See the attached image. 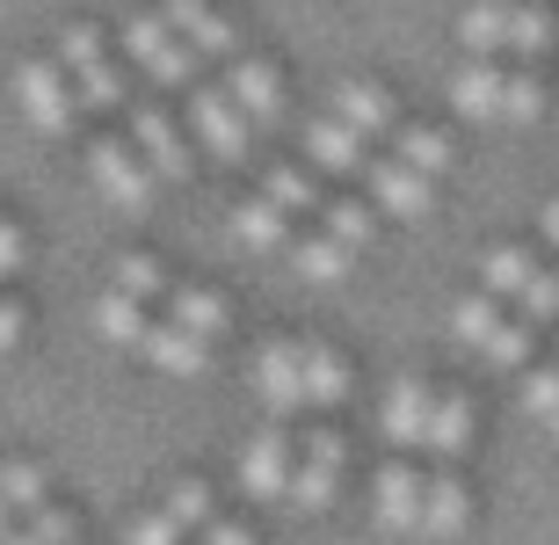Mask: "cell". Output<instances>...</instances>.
Segmentation results:
<instances>
[{
  "instance_id": "6da1fadb",
  "label": "cell",
  "mask_w": 559,
  "mask_h": 545,
  "mask_svg": "<svg viewBox=\"0 0 559 545\" xmlns=\"http://www.w3.org/2000/svg\"><path fill=\"white\" fill-rule=\"evenodd\" d=\"M59 66H66V81H73L87 117L131 109V66H124V51H117V37H103L95 22H66L59 29Z\"/></svg>"
},
{
  "instance_id": "7a4b0ae2",
  "label": "cell",
  "mask_w": 559,
  "mask_h": 545,
  "mask_svg": "<svg viewBox=\"0 0 559 545\" xmlns=\"http://www.w3.org/2000/svg\"><path fill=\"white\" fill-rule=\"evenodd\" d=\"M457 37H465L473 59H538L559 29L531 0H473V8L457 15Z\"/></svg>"
},
{
  "instance_id": "3957f363",
  "label": "cell",
  "mask_w": 559,
  "mask_h": 545,
  "mask_svg": "<svg viewBox=\"0 0 559 545\" xmlns=\"http://www.w3.org/2000/svg\"><path fill=\"white\" fill-rule=\"evenodd\" d=\"M342 481H349V443L334 422H306L298 429V473H290V517H328L342 502Z\"/></svg>"
},
{
  "instance_id": "277c9868",
  "label": "cell",
  "mask_w": 559,
  "mask_h": 545,
  "mask_svg": "<svg viewBox=\"0 0 559 545\" xmlns=\"http://www.w3.org/2000/svg\"><path fill=\"white\" fill-rule=\"evenodd\" d=\"M451 335L473 349L479 364H495V371H523L531 364V320L501 313L495 292H465L451 306Z\"/></svg>"
},
{
  "instance_id": "5b68a950",
  "label": "cell",
  "mask_w": 559,
  "mask_h": 545,
  "mask_svg": "<svg viewBox=\"0 0 559 545\" xmlns=\"http://www.w3.org/2000/svg\"><path fill=\"white\" fill-rule=\"evenodd\" d=\"M87 189H95L109 211L139 218V211L160 197V175L145 168V153L131 146L124 131H103V139H87Z\"/></svg>"
},
{
  "instance_id": "8992f818",
  "label": "cell",
  "mask_w": 559,
  "mask_h": 545,
  "mask_svg": "<svg viewBox=\"0 0 559 545\" xmlns=\"http://www.w3.org/2000/svg\"><path fill=\"white\" fill-rule=\"evenodd\" d=\"M182 125H189V146H197V161H218V168H240L254 153V125L233 109V95L218 81H197L182 103Z\"/></svg>"
},
{
  "instance_id": "52a82bcc",
  "label": "cell",
  "mask_w": 559,
  "mask_h": 545,
  "mask_svg": "<svg viewBox=\"0 0 559 545\" xmlns=\"http://www.w3.org/2000/svg\"><path fill=\"white\" fill-rule=\"evenodd\" d=\"M117 51H124V66L145 73L153 87H197V73H204V59L167 29L160 8H153V15H131L124 29H117Z\"/></svg>"
},
{
  "instance_id": "ba28073f",
  "label": "cell",
  "mask_w": 559,
  "mask_h": 545,
  "mask_svg": "<svg viewBox=\"0 0 559 545\" xmlns=\"http://www.w3.org/2000/svg\"><path fill=\"white\" fill-rule=\"evenodd\" d=\"M290 473H298V429H290V422H262V429L240 443V459H233L240 495L262 502V509H284L290 502Z\"/></svg>"
},
{
  "instance_id": "9c48e42d",
  "label": "cell",
  "mask_w": 559,
  "mask_h": 545,
  "mask_svg": "<svg viewBox=\"0 0 559 545\" xmlns=\"http://www.w3.org/2000/svg\"><path fill=\"white\" fill-rule=\"evenodd\" d=\"M15 109L29 117L37 139H73L87 125V109H81V95H73L59 59H22L15 66Z\"/></svg>"
},
{
  "instance_id": "30bf717a",
  "label": "cell",
  "mask_w": 559,
  "mask_h": 545,
  "mask_svg": "<svg viewBox=\"0 0 559 545\" xmlns=\"http://www.w3.org/2000/svg\"><path fill=\"white\" fill-rule=\"evenodd\" d=\"M479 284H487L495 298H509L516 320H559V270H545L538 254L495 248L487 262H479Z\"/></svg>"
},
{
  "instance_id": "8fae6325",
  "label": "cell",
  "mask_w": 559,
  "mask_h": 545,
  "mask_svg": "<svg viewBox=\"0 0 559 545\" xmlns=\"http://www.w3.org/2000/svg\"><path fill=\"white\" fill-rule=\"evenodd\" d=\"M248 386H254V400H262L270 422H298L306 415V342L298 335H270L248 357Z\"/></svg>"
},
{
  "instance_id": "7c38bea8",
  "label": "cell",
  "mask_w": 559,
  "mask_h": 545,
  "mask_svg": "<svg viewBox=\"0 0 559 545\" xmlns=\"http://www.w3.org/2000/svg\"><path fill=\"white\" fill-rule=\"evenodd\" d=\"M124 139L145 153V168L160 175V182H189V168H197L189 125H182V117H175L167 103H131V117H124Z\"/></svg>"
},
{
  "instance_id": "4fadbf2b",
  "label": "cell",
  "mask_w": 559,
  "mask_h": 545,
  "mask_svg": "<svg viewBox=\"0 0 559 545\" xmlns=\"http://www.w3.org/2000/svg\"><path fill=\"white\" fill-rule=\"evenodd\" d=\"M218 87L233 95V109H240L254 131L284 125V73H276V59H262V51H233Z\"/></svg>"
},
{
  "instance_id": "5bb4252c",
  "label": "cell",
  "mask_w": 559,
  "mask_h": 545,
  "mask_svg": "<svg viewBox=\"0 0 559 545\" xmlns=\"http://www.w3.org/2000/svg\"><path fill=\"white\" fill-rule=\"evenodd\" d=\"M421 487H429V473H421L415 459H385L371 481V517L385 538H421Z\"/></svg>"
},
{
  "instance_id": "9a60e30c",
  "label": "cell",
  "mask_w": 559,
  "mask_h": 545,
  "mask_svg": "<svg viewBox=\"0 0 559 545\" xmlns=\"http://www.w3.org/2000/svg\"><path fill=\"white\" fill-rule=\"evenodd\" d=\"M364 189H371L378 218H400V226H415V218H429V211H436V182H429V175H415L407 161H393V153H371Z\"/></svg>"
},
{
  "instance_id": "2e32d148",
  "label": "cell",
  "mask_w": 559,
  "mask_h": 545,
  "mask_svg": "<svg viewBox=\"0 0 559 545\" xmlns=\"http://www.w3.org/2000/svg\"><path fill=\"white\" fill-rule=\"evenodd\" d=\"M328 109L364 139V146H378V139H393V131H400V103H393V87H385V81H334Z\"/></svg>"
},
{
  "instance_id": "e0dca14e",
  "label": "cell",
  "mask_w": 559,
  "mask_h": 545,
  "mask_svg": "<svg viewBox=\"0 0 559 545\" xmlns=\"http://www.w3.org/2000/svg\"><path fill=\"white\" fill-rule=\"evenodd\" d=\"M429 407H436V386L415 378V371H400L393 386H385V400H378V429H385V443L421 451V437H429Z\"/></svg>"
},
{
  "instance_id": "ac0fdd59",
  "label": "cell",
  "mask_w": 559,
  "mask_h": 545,
  "mask_svg": "<svg viewBox=\"0 0 559 545\" xmlns=\"http://www.w3.org/2000/svg\"><path fill=\"white\" fill-rule=\"evenodd\" d=\"M160 320H175V328H189L197 342H218L233 335V298L218 292V284H182L175 276V292H167V306H160Z\"/></svg>"
},
{
  "instance_id": "d6986e66",
  "label": "cell",
  "mask_w": 559,
  "mask_h": 545,
  "mask_svg": "<svg viewBox=\"0 0 559 545\" xmlns=\"http://www.w3.org/2000/svg\"><path fill=\"white\" fill-rule=\"evenodd\" d=\"M306 168L312 175H364L371 168V146L334 109H320V117H306Z\"/></svg>"
},
{
  "instance_id": "ffe728a7",
  "label": "cell",
  "mask_w": 559,
  "mask_h": 545,
  "mask_svg": "<svg viewBox=\"0 0 559 545\" xmlns=\"http://www.w3.org/2000/svg\"><path fill=\"white\" fill-rule=\"evenodd\" d=\"M211 357H218V349L197 342L189 328H175V320H153L145 342H139V364H145V371H160V378H204Z\"/></svg>"
},
{
  "instance_id": "44dd1931",
  "label": "cell",
  "mask_w": 559,
  "mask_h": 545,
  "mask_svg": "<svg viewBox=\"0 0 559 545\" xmlns=\"http://www.w3.org/2000/svg\"><path fill=\"white\" fill-rule=\"evenodd\" d=\"M501 103H509V66L465 59L451 73V109L465 117V125H501Z\"/></svg>"
},
{
  "instance_id": "7402d4cb",
  "label": "cell",
  "mask_w": 559,
  "mask_h": 545,
  "mask_svg": "<svg viewBox=\"0 0 559 545\" xmlns=\"http://www.w3.org/2000/svg\"><path fill=\"white\" fill-rule=\"evenodd\" d=\"M465 524H473V487L443 465V473H429V487H421V538L451 545V538H465Z\"/></svg>"
},
{
  "instance_id": "603a6c76",
  "label": "cell",
  "mask_w": 559,
  "mask_h": 545,
  "mask_svg": "<svg viewBox=\"0 0 559 545\" xmlns=\"http://www.w3.org/2000/svg\"><path fill=\"white\" fill-rule=\"evenodd\" d=\"M160 15H167V29H175V37H182L189 51H197V59H233V51H240L233 22L218 15L211 0H167Z\"/></svg>"
},
{
  "instance_id": "cb8c5ba5",
  "label": "cell",
  "mask_w": 559,
  "mask_h": 545,
  "mask_svg": "<svg viewBox=\"0 0 559 545\" xmlns=\"http://www.w3.org/2000/svg\"><path fill=\"white\" fill-rule=\"evenodd\" d=\"M473 429H479V407L457 393V386H436V407H429V437H421V451H429L436 465H451V459H465Z\"/></svg>"
},
{
  "instance_id": "d4e9b609",
  "label": "cell",
  "mask_w": 559,
  "mask_h": 545,
  "mask_svg": "<svg viewBox=\"0 0 559 545\" xmlns=\"http://www.w3.org/2000/svg\"><path fill=\"white\" fill-rule=\"evenodd\" d=\"M349 386H356V364L328 335H312L306 342V415H334L349 400Z\"/></svg>"
},
{
  "instance_id": "484cf974",
  "label": "cell",
  "mask_w": 559,
  "mask_h": 545,
  "mask_svg": "<svg viewBox=\"0 0 559 545\" xmlns=\"http://www.w3.org/2000/svg\"><path fill=\"white\" fill-rule=\"evenodd\" d=\"M153 509H160V517L182 531V538H197V531L218 517V487H211L204 473H167L160 495H153Z\"/></svg>"
},
{
  "instance_id": "4316f807",
  "label": "cell",
  "mask_w": 559,
  "mask_h": 545,
  "mask_svg": "<svg viewBox=\"0 0 559 545\" xmlns=\"http://www.w3.org/2000/svg\"><path fill=\"white\" fill-rule=\"evenodd\" d=\"M233 240L248 254H290V240H298V218H284V211L254 189V197H240L233 204Z\"/></svg>"
},
{
  "instance_id": "83f0119b",
  "label": "cell",
  "mask_w": 559,
  "mask_h": 545,
  "mask_svg": "<svg viewBox=\"0 0 559 545\" xmlns=\"http://www.w3.org/2000/svg\"><path fill=\"white\" fill-rule=\"evenodd\" d=\"M95 335L109 342V349H131V357H139V342H145V328H153V306H139V298L131 292H117V284H103V292H95Z\"/></svg>"
},
{
  "instance_id": "f1b7e54d",
  "label": "cell",
  "mask_w": 559,
  "mask_h": 545,
  "mask_svg": "<svg viewBox=\"0 0 559 545\" xmlns=\"http://www.w3.org/2000/svg\"><path fill=\"white\" fill-rule=\"evenodd\" d=\"M262 197H270L284 218H298V226L320 218V204H328V197H320V175H312L306 161H270V168H262Z\"/></svg>"
},
{
  "instance_id": "f546056e",
  "label": "cell",
  "mask_w": 559,
  "mask_h": 545,
  "mask_svg": "<svg viewBox=\"0 0 559 545\" xmlns=\"http://www.w3.org/2000/svg\"><path fill=\"white\" fill-rule=\"evenodd\" d=\"M109 284H117V292H131L139 306H153V313H160L167 292H175V270H167L153 248H124L117 262H109Z\"/></svg>"
},
{
  "instance_id": "4dcf8cb0",
  "label": "cell",
  "mask_w": 559,
  "mask_h": 545,
  "mask_svg": "<svg viewBox=\"0 0 559 545\" xmlns=\"http://www.w3.org/2000/svg\"><path fill=\"white\" fill-rule=\"evenodd\" d=\"M0 495H8L15 517H37L59 487H51V465H44L37 451H15V459H0Z\"/></svg>"
},
{
  "instance_id": "1f68e13d",
  "label": "cell",
  "mask_w": 559,
  "mask_h": 545,
  "mask_svg": "<svg viewBox=\"0 0 559 545\" xmlns=\"http://www.w3.org/2000/svg\"><path fill=\"white\" fill-rule=\"evenodd\" d=\"M290 270L306 276V284H342V276L356 270V254L342 248V240H328L320 226H306L298 240H290Z\"/></svg>"
},
{
  "instance_id": "d6a6232c",
  "label": "cell",
  "mask_w": 559,
  "mask_h": 545,
  "mask_svg": "<svg viewBox=\"0 0 559 545\" xmlns=\"http://www.w3.org/2000/svg\"><path fill=\"white\" fill-rule=\"evenodd\" d=\"M393 161H407V168L415 175H451V139H443V131L436 125H407V117H400V131H393Z\"/></svg>"
},
{
  "instance_id": "836d02e7",
  "label": "cell",
  "mask_w": 559,
  "mask_h": 545,
  "mask_svg": "<svg viewBox=\"0 0 559 545\" xmlns=\"http://www.w3.org/2000/svg\"><path fill=\"white\" fill-rule=\"evenodd\" d=\"M320 233H328V240H342L349 254H364L378 240V211L356 204V197H328V204H320Z\"/></svg>"
},
{
  "instance_id": "e575fe53",
  "label": "cell",
  "mask_w": 559,
  "mask_h": 545,
  "mask_svg": "<svg viewBox=\"0 0 559 545\" xmlns=\"http://www.w3.org/2000/svg\"><path fill=\"white\" fill-rule=\"evenodd\" d=\"M545 117V81L538 73H523V66H509V103H501V125H538Z\"/></svg>"
},
{
  "instance_id": "d590c367",
  "label": "cell",
  "mask_w": 559,
  "mask_h": 545,
  "mask_svg": "<svg viewBox=\"0 0 559 545\" xmlns=\"http://www.w3.org/2000/svg\"><path fill=\"white\" fill-rule=\"evenodd\" d=\"M29 254H37V240H29V218L0 211V284H15V276L29 270Z\"/></svg>"
},
{
  "instance_id": "8d00e7d4",
  "label": "cell",
  "mask_w": 559,
  "mask_h": 545,
  "mask_svg": "<svg viewBox=\"0 0 559 545\" xmlns=\"http://www.w3.org/2000/svg\"><path fill=\"white\" fill-rule=\"evenodd\" d=\"M117 545H189V538H182L175 524H167V517H160L153 502H139V509L124 517V524H117Z\"/></svg>"
},
{
  "instance_id": "74e56055",
  "label": "cell",
  "mask_w": 559,
  "mask_h": 545,
  "mask_svg": "<svg viewBox=\"0 0 559 545\" xmlns=\"http://www.w3.org/2000/svg\"><path fill=\"white\" fill-rule=\"evenodd\" d=\"M516 386H523V407H531L538 422H552V415H559V364H523Z\"/></svg>"
},
{
  "instance_id": "f35d334b",
  "label": "cell",
  "mask_w": 559,
  "mask_h": 545,
  "mask_svg": "<svg viewBox=\"0 0 559 545\" xmlns=\"http://www.w3.org/2000/svg\"><path fill=\"white\" fill-rule=\"evenodd\" d=\"M15 524H29L44 545H81V509H66L59 495H51V502H44L37 517H15Z\"/></svg>"
},
{
  "instance_id": "ab89813d",
  "label": "cell",
  "mask_w": 559,
  "mask_h": 545,
  "mask_svg": "<svg viewBox=\"0 0 559 545\" xmlns=\"http://www.w3.org/2000/svg\"><path fill=\"white\" fill-rule=\"evenodd\" d=\"M22 342H29V298L0 292V357H15Z\"/></svg>"
},
{
  "instance_id": "60d3db41",
  "label": "cell",
  "mask_w": 559,
  "mask_h": 545,
  "mask_svg": "<svg viewBox=\"0 0 559 545\" xmlns=\"http://www.w3.org/2000/svg\"><path fill=\"white\" fill-rule=\"evenodd\" d=\"M189 545H262V538H254V524H248V517H233V509H218V517H211V524L197 531Z\"/></svg>"
},
{
  "instance_id": "b9f144b4",
  "label": "cell",
  "mask_w": 559,
  "mask_h": 545,
  "mask_svg": "<svg viewBox=\"0 0 559 545\" xmlns=\"http://www.w3.org/2000/svg\"><path fill=\"white\" fill-rule=\"evenodd\" d=\"M0 545H44V538L29 524H8V531H0Z\"/></svg>"
},
{
  "instance_id": "7bdbcfd3",
  "label": "cell",
  "mask_w": 559,
  "mask_h": 545,
  "mask_svg": "<svg viewBox=\"0 0 559 545\" xmlns=\"http://www.w3.org/2000/svg\"><path fill=\"white\" fill-rule=\"evenodd\" d=\"M545 233H552V240H559V197H552V204H545Z\"/></svg>"
},
{
  "instance_id": "ee69618b",
  "label": "cell",
  "mask_w": 559,
  "mask_h": 545,
  "mask_svg": "<svg viewBox=\"0 0 559 545\" xmlns=\"http://www.w3.org/2000/svg\"><path fill=\"white\" fill-rule=\"evenodd\" d=\"M8 524H15V509H8V495H0V531H8Z\"/></svg>"
},
{
  "instance_id": "f6af8a7d",
  "label": "cell",
  "mask_w": 559,
  "mask_h": 545,
  "mask_svg": "<svg viewBox=\"0 0 559 545\" xmlns=\"http://www.w3.org/2000/svg\"><path fill=\"white\" fill-rule=\"evenodd\" d=\"M545 429H552V443H559V415H552V422H545Z\"/></svg>"
}]
</instances>
